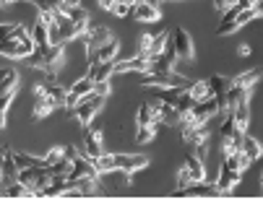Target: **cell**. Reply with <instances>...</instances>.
<instances>
[{
  "mask_svg": "<svg viewBox=\"0 0 263 200\" xmlns=\"http://www.w3.org/2000/svg\"><path fill=\"white\" fill-rule=\"evenodd\" d=\"M36 50V42L31 31H26L21 24H8L3 29V45H0V52L11 60H26L31 57Z\"/></svg>",
  "mask_w": 263,
  "mask_h": 200,
  "instance_id": "cell-1",
  "label": "cell"
},
{
  "mask_svg": "<svg viewBox=\"0 0 263 200\" xmlns=\"http://www.w3.org/2000/svg\"><path fill=\"white\" fill-rule=\"evenodd\" d=\"M180 135L187 146H193L198 153L209 146V138H211V130H209V123H193V119H182L180 123Z\"/></svg>",
  "mask_w": 263,
  "mask_h": 200,
  "instance_id": "cell-2",
  "label": "cell"
},
{
  "mask_svg": "<svg viewBox=\"0 0 263 200\" xmlns=\"http://www.w3.org/2000/svg\"><path fill=\"white\" fill-rule=\"evenodd\" d=\"M191 84L177 73H141V89H182Z\"/></svg>",
  "mask_w": 263,
  "mask_h": 200,
  "instance_id": "cell-3",
  "label": "cell"
},
{
  "mask_svg": "<svg viewBox=\"0 0 263 200\" xmlns=\"http://www.w3.org/2000/svg\"><path fill=\"white\" fill-rule=\"evenodd\" d=\"M63 45H65V42H55V45L47 50V55H45V60H42V65H40V70H42V75H45L47 84H55V81H58L60 65H63V60H65V47H63Z\"/></svg>",
  "mask_w": 263,
  "mask_h": 200,
  "instance_id": "cell-4",
  "label": "cell"
},
{
  "mask_svg": "<svg viewBox=\"0 0 263 200\" xmlns=\"http://www.w3.org/2000/svg\"><path fill=\"white\" fill-rule=\"evenodd\" d=\"M104 99L107 96H99V94H89L81 99V104L73 109V114H76V119L81 123V128H89L91 125V119L97 117V112L104 107Z\"/></svg>",
  "mask_w": 263,
  "mask_h": 200,
  "instance_id": "cell-5",
  "label": "cell"
},
{
  "mask_svg": "<svg viewBox=\"0 0 263 200\" xmlns=\"http://www.w3.org/2000/svg\"><path fill=\"white\" fill-rule=\"evenodd\" d=\"M112 31L107 29V26H94V29H89L86 34H84V55H86V60L89 57H94V52L99 50V47H104L107 42H112Z\"/></svg>",
  "mask_w": 263,
  "mask_h": 200,
  "instance_id": "cell-6",
  "label": "cell"
},
{
  "mask_svg": "<svg viewBox=\"0 0 263 200\" xmlns=\"http://www.w3.org/2000/svg\"><path fill=\"white\" fill-rule=\"evenodd\" d=\"M242 179V172H237V169H232L227 162H221V167H219V177H216V190H219V195H230L235 187H237V182Z\"/></svg>",
  "mask_w": 263,
  "mask_h": 200,
  "instance_id": "cell-7",
  "label": "cell"
},
{
  "mask_svg": "<svg viewBox=\"0 0 263 200\" xmlns=\"http://www.w3.org/2000/svg\"><path fill=\"white\" fill-rule=\"evenodd\" d=\"M172 47H175V52H177L180 60H193V57H196L193 39H191V34H187L182 26H177V29L172 31Z\"/></svg>",
  "mask_w": 263,
  "mask_h": 200,
  "instance_id": "cell-8",
  "label": "cell"
},
{
  "mask_svg": "<svg viewBox=\"0 0 263 200\" xmlns=\"http://www.w3.org/2000/svg\"><path fill=\"white\" fill-rule=\"evenodd\" d=\"M143 167H148V158L141 153H115V172L130 174V172H138Z\"/></svg>",
  "mask_w": 263,
  "mask_h": 200,
  "instance_id": "cell-9",
  "label": "cell"
},
{
  "mask_svg": "<svg viewBox=\"0 0 263 200\" xmlns=\"http://www.w3.org/2000/svg\"><path fill=\"white\" fill-rule=\"evenodd\" d=\"M102 172L97 169V164H94V158L91 156H76L73 158V167H70V179H81V177H99Z\"/></svg>",
  "mask_w": 263,
  "mask_h": 200,
  "instance_id": "cell-10",
  "label": "cell"
},
{
  "mask_svg": "<svg viewBox=\"0 0 263 200\" xmlns=\"http://www.w3.org/2000/svg\"><path fill=\"white\" fill-rule=\"evenodd\" d=\"M84 151L91 158H99L104 153V135H102V130H97L91 125L84 128Z\"/></svg>",
  "mask_w": 263,
  "mask_h": 200,
  "instance_id": "cell-11",
  "label": "cell"
},
{
  "mask_svg": "<svg viewBox=\"0 0 263 200\" xmlns=\"http://www.w3.org/2000/svg\"><path fill=\"white\" fill-rule=\"evenodd\" d=\"M219 99L216 96H209L203 102H196L193 107V123H209L211 117H219Z\"/></svg>",
  "mask_w": 263,
  "mask_h": 200,
  "instance_id": "cell-12",
  "label": "cell"
},
{
  "mask_svg": "<svg viewBox=\"0 0 263 200\" xmlns=\"http://www.w3.org/2000/svg\"><path fill=\"white\" fill-rule=\"evenodd\" d=\"M148 73L152 70V60L143 57V55H136V57H128V60H118L115 63V73Z\"/></svg>",
  "mask_w": 263,
  "mask_h": 200,
  "instance_id": "cell-13",
  "label": "cell"
},
{
  "mask_svg": "<svg viewBox=\"0 0 263 200\" xmlns=\"http://www.w3.org/2000/svg\"><path fill=\"white\" fill-rule=\"evenodd\" d=\"M133 16H136V21H141V24H154V21L162 18V11H159V6H152V3H146V0H136Z\"/></svg>",
  "mask_w": 263,
  "mask_h": 200,
  "instance_id": "cell-14",
  "label": "cell"
},
{
  "mask_svg": "<svg viewBox=\"0 0 263 200\" xmlns=\"http://www.w3.org/2000/svg\"><path fill=\"white\" fill-rule=\"evenodd\" d=\"M18 174H21V167L16 164V158H13V151L11 148H6L3 151V187L6 185H11V182H16L18 179Z\"/></svg>",
  "mask_w": 263,
  "mask_h": 200,
  "instance_id": "cell-15",
  "label": "cell"
},
{
  "mask_svg": "<svg viewBox=\"0 0 263 200\" xmlns=\"http://www.w3.org/2000/svg\"><path fill=\"white\" fill-rule=\"evenodd\" d=\"M162 123V117L157 112V107L152 102H143L136 112V125H159Z\"/></svg>",
  "mask_w": 263,
  "mask_h": 200,
  "instance_id": "cell-16",
  "label": "cell"
},
{
  "mask_svg": "<svg viewBox=\"0 0 263 200\" xmlns=\"http://www.w3.org/2000/svg\"><path fill=\"white\" fill-rule=\"evenodd\" d=\"M232 114H235V123H237V130H248V125H250V94H245L240 102H237V107L232 109Z\"/></svg>",
  "mask_w": 263,
  "mask_h": 200,
  "instance_id": "cell-17",
  "label": "cell"
},
{
  "mask_svg": "<svg viewBox=\"0 0 263 200\" xmlns=\"http://www.w3.org/2000/svg\"><path fill=\"white\" fill-rule=\"evenodd\" d=\"M185 167L191 169L193 182H206V167H203V158H201L198 151H193V153L185 156Z\"/></svg>",
  "mask_w": 263,
  "mask_h": 200,
  "instance_id": "cell-18",
  "label": "cell"
},
{
  "mask_svg": "<svg viewBox=\"0 0 263 200\" xmlns=\"http://www.w3.org/2000/svg\"><path fill=\"white\" fill-rule=\"evenodd\" d=\"M118 52H120V42H118V39H112V42H107L104 47H99V50L94 52V57L102 60V63H118ZM89 60H91V57H89Z\"/></svg>",
  "mask_w": 263,
  "mask_h": 200,
  "instance_id": "cell-19",
  "label": "cell"
},
{
  "mask_svg": "<svg viewBox=\"0 0 263 200\" xmlns=\"http://www.w3.org/2000/svg\"><path fill=\"white\" fill-rule=\"evenodd\" d=\"M170 39H172V34H170V31H162V34H157V36H154V42H152V47H148V52H146L143 57L154 60V57L164 55V50H167V45H170Z\"/></svg>",
  "mask_w": 263,
  "mask_h": 200,
  "instance_id": "cell-20",
  "label": "cell"
},
{
  "mask_svg": "<svg viewBox=\"0 0 263 200\" xmlns=\"http://www.w3.org/2000/svg\"><path fill=\"white\" fill-rule=\"evenodd\" d=\"M3 197H36V192L31 187H26L21 179H16V182L3 187Z\"/></svg>",
  "mask_w": 263,
  "mask_h": 200,
  "instance_id": "cell-21",
  "label": "cell"
},
{
  "mask_svg": "<svg viewBox=\"0 0 263 200\" xmlns=\"http://www.w3.org/2000/svg\"><path fill=\"white\" fill-rule=\"evenodd\" d=\"M224 162H227L232 169H237V172H245L253 162H250V156L240 148V151H235V153H230V156H224Z\"/></svg>",
  "mask_w": 263,
  "mask_h": 200,
  "instance_id": "cell-22",
  "label": "cell"
},
{
  "mask_svg": "<svg viewBox=\"0 0 263 200\" xmlns=\"http://www.w3.org/2000/svg\"><path fill=\"white\" fill-rule=\"evenodd\" d=\"M260 75H263V68H253V70H245V73L235 75V84L237 86H245V89H253L260 81Z\"/></svg>",
  "mask_w": 263,
  "mask_h": 200,
  "instance_id": "cell-23",
  "label": "cell"
},
{
  "mask_svg": "<svg viewBox=\"0 0 263 200\" xmlns=\"http://www.w3.org/2000/svg\"><path fill=\"white\" fill-rule=\"evenodd\" d=\"M94 86H97V81H94V78H91V75L86 73L84 78H79V81H76V84L70 86V91L76 94V96H81V99H84V96L94 94Z\"/></svg>",
  "mask_w": 263,
  "mask_h": 200,
  "instance_id": "cell-24",
  "label": "cell"
},
{
  "mask_svg": "<svg viewBox=\"0 0 263 200\" xmlns=\"http://www.w3.org/2000/svg\"><path fill=\"white\" fill-rule=\"evenodd\" d=\"M52 109H55V102L50 99V91H47V96H36V104H34L31 117H34V119H42V117H47Z\"/></svg>",
  "mask_w": 263,
  "mask_h": 200,
  "instance_id": "cell-25",
  "label": "cell"
},
{
  "mask_svg": "<svg viewBox=\"0 0 263 200\" xmlns=\"http://www.w3.org/2000/svg\"><path fill=\"white\" fill-rule=\"evenodd\" d=\"M187 91H191V96H193L196 102H203V99L214 96V89H211L209 81H193L191 86H187Z\"/></svg>",
  "mask_w": 263,
  "mask_h": 200,
  "instance_id": "cell-26",
  "label": "cell"
},
{
  "mask_svg": "<svg viewBox=\"0 0 263 200\" xmlns=\"http://www.w3.org/2000/svg\"><path fill=\"white\" fill-rule=\"evenodd\" d=\"M242 151L250 156V162H255V158L263 156V143H260L258 138H253V135L245 133V138H242Z\"/></svg>",
  "mask_w": 263,
  "mask_h": 200,
  "instance_id": "cell-27",
  "label": "cell"
},
{
  "mask_svg": "<svg viewBox=\"0 0 263 200\" xmlns=\"http://www.w3.org/2000/svg\"><path fill=\"white\" fill-rule=\"evenodd\" d=\"M13 158L21 169H31V167H47L42 156H31V153H16L13 151Z\"/></svg>",
  "mask_w": 263,
  "mask_h": 200,
  "instance_id": "cell-28",
  "label": "cell"
},
{
  "mask_svg": "<svg viewBox=\"0 0 263 200\" xmlns=\"http://www.w3.org/2000/svg\"><path fill=\"white\" fill-rule=\"evenodd\" d=\"M18 81H21V78H18V70L16 68H6L3 70V81H0V91H13L16 86H18Z\"/></svg>",
  "mask_w": 263,
  "mask_h": 200,
  "instance_id": "cell-29",
  "label": "cell"
},
{
  "mask_svg": "<svg viewBox=\"0 0 263 200\" xmlns=\"http://www.w3.org/2000/svg\"><path fill=\"white\" fill-rule=\"evenodd\" d=\"M94 164H97V169L102 172V174H109V172H115V153H102L99 158H94Z\"/></svg>",
  "mask_w": 263,
  "mask_h": 200,
  "instance_id": "cell-30",
  "label": "cell"
},
{
  "mask_svg": "<svg viewBox=\"0 0 263 200\" xmlns=\"http://www.w3.org/2000/svg\"><path fill=\"white\" fill-rule=\"evenodd\" d=\"M157 135V125H138V133H136V143L143 146V143H152Z\"/></svg>",
  "mask_w": 263,
  "mask_h": 200,
  "instance_id": "cell-31",
  "label": "cell"
},
{
  "mask_svg": "<svg viewBox=\"0 0 263 200\" xmlns=\"http://www.w3.org/2000/svg\"><path fill=\"white\" fill-rule=\"evenodd\" d=\"M148 73H175V63L167 60L164 55H159V57L152 60V70H148Z\"/></svg>",
  "mask_w": 263,
  "mask_h": 200,
  "instance_id": "cell-32",
  "label": "cell"
},
{
  "mask_svg": "<svg viewBox=\"0 0 263 200\" xmlns=\"http://www.w3.org/2000/svg\"><path fill=\"white\" fill-rule=\"evenodd\" d=\"M13 96H16V89H13V91H6L3 99H0V125H3V128H6V123H8V109H11Z\"/></svg>",
  "mask_w": 263,
  "mask_h": 200,
  "instance_id": "cell-33",
  "label": "cell"
},
{
  "mask_svg": "<svg viewBox=\"0 0 263 200\" xmlns=\"http://www.w3.org/2000/svg\"><path fill=\"white\" fill-rule=\"evenodd\" d=\"M65 96H68V89H65V86L50 84V99L55 102V107H63V104H65Z\"/></svg>",
  "mask_w": 263,
  "mask_h": 200,
  "instance_id": "cell-34",
  "label": "cell"
},
{
  "mask_svg": "<svg viewBox=\"0 0 263 200\" xmlns=\"http://www.w3.org/2000/svg\"><path fill=\"white\" fill-rule=\"evenodd\" d=\"M42 158H45V164H47V167H52V164H58V162H63V158H65V148L55 146V148H50Z\"/></svg>",
  "mask_w": 263,
  "mask_h": 200,
  "instance_id": "cell-35",
  "label": "cell"
},
{
  "mask_svg": "<svg viewBox=\"0 0 263 200\" xmlns=\"http://www.w3.org/2000/svg\"><path fill=\"white\" fill-rule=\"evenodd\" d=\"M191 185H193V174H191V169H187V167H182V169L177 172V185H175V190L180 192V190L191 187Z\"/></svg>",
  "mask_w": 263,
  "mask_h": 200,
  "instance_id": "cell-36",
  "label": "cell"
},
{
  "mask_svg": "<svg viewBox=\"0 0 263 200\" xmlns=\"http://www.w3.org/2000/svg\"><path fill=\"white\" fill-rule=\"evenodd\" d=\"M133 8H136L133 0H120V3L115 6V11H112V13H115L118 18H125V16H130V13H133Z\"/></svg>",
  "mask_w": 263,
  "mask_h": 200,
  "instance_id": "cell-37",
  "label": "cell"
},
{
  "mask_svg": "<svg viewBox=\"0 0 263 200\" xmlns=\"http://www.w3.org/2000/svg\"><path fill=\"white\" fill-rule=\"evenodd\" d=\"M73 21H79V24H89V11L84 8V6H76V8H70V13H68Z\"/></svg>",
  "mask_w": 263,
  "mask_h": 200,
  "instance_id": "cell-38",
  "label": "cell"
},
{
  "mask_svg": "<svg viewBox=\"0 0 263 200\" xmlns=\"http://www.w3.org/2000/svg\"><path fill=\"white\" fill-rule=\"evenodd\" d=\"M152 42H154L152 34H141V36H138V55H146L148 47H152Z\"/></svg>",
  "mask_w": 263,
  "mask_h": 200,
  "instance_id": "cell-39",
  "label": "cell"
},
{
  "mask_svg": "<svg viewBox=\"0 0 263 200\" xmlns=\"http://www.w3.org/2000/svg\"><path fill=\"white\" fill-rule=\"evenodd\" d=\"M79 104H81V96H76V94H73V91L68 89V96H65V104H63V107H65L68 112H73Z\"/></svg>",
  "mask_w": 263,
  "mask_h": 200,
  "instance_id": "cell-40",
  "label": "cell"
},
{
  "mask_svg": "<svg viewBox=\"0 0 263 200\" xmlns=\"http://www.w3.org/2000/svg\"><path fill=\"white\" fill-rule=\"evenodd\" d=\"M109 91H112L109 81H97V86H94V94H99V96H109Z\"/></svg>",
  "mask_w": 263,
  "mask_h": 200,
  "instance_id": "cell-41",
  "label": "cell"
},
{
  "mask_svg": "<svg viewBox=\"0 0 263 200\" xmlns=\"http://www.w3.org/2000/svg\"><path fill=\"white\" fill-rule=\"evenodd\" d=\"M232 6H237V0H214V8H216L219 13H224V11L232 8Z\"/></svg>",
  "mask_w": 263,
  "mask_h": 200,
  "instance_id": "cell-42",
  "label": "cell"
},
{
  "mask_svg": "<svg viewBox=\"0 0 263 200\" xmlns=\"http://www.w3.org/2000/svg\"><path fill=\"white\" fill-rule=\"evenodd\" d=\"M97 3H99V8H102V11H109V13H112V11H115V6L120 3V0H97Z\"/></svg>",
  "mask_w": 263,
  "mask_h": 200,
  "instance_id": "cell-43",
  "label": "cell"
},
{
  "mask_svg": "<svg viewBox=\"0 0 263 200\" xmlns=\"http://www.w3.org/2000/svg\"><path fill=\"white\" fill-rule=\"evenodd\" d=\"M76 6H81V0H63V13H70V8H76Z\"/></svg>",
  "mask_w": 263,
  "mask_h": 200,
  "instance_id": "cell-44",
  "label": "cell"
},
{
  "mask_svg": "<svg viewBox=\"0 0 263 200\" xmlns=\"http://www.w3.org/2000/svg\"><path fill=\"white\" fill-rule=\"evenodd\" d=\"M76 156H79V151H76V148H73V146H65V158H70V162H73Z\"/></svg>",
  "mask_w": 263,
  "mask_h": 200,
  "instance_id": "cell-45",
  "label": "cell"
},
{
  "mask_svg": "<svg viewBox=\"0 0 263 200\" xmlns=\"http://www.w3.org/2000/svg\"><path fill=\"white\" fill-rule=\"evenodd\" d=\"M250 52H253V47H250V45H240V47H237V55H242V57H248Z\"/></svg>",
  "mask_w": 263,
  "mask_h": 200,
  "instance_id": "cell-46",
  "label": "cell"
},
{
  "mask_svg": "<svg viewBox=\"0 0 263 200\" xmlns=\"http://www.w3.org/2000/svg\"><path fill=\"white\" fill-rule=\"evenodd\" d=\"M255 3H258V0H237L240 8H250V6H255Z\"/></svg>",
  "mask_w": 263,
  "mask_h": 200,
  "instance_id": "cell-47",
  "label": "cell"
},
{
  "mask_svg": "<svg viewBox=\"0 0 263 200\" xmlns=\"http://www.w3.org/2000/svg\"><path fill=\"white\" fill-rule=\"evenodd\" d=\"M255 8H258V13L263 16V0H258V3H255Z\"/></svg>",
  "mask_w": 263,
  "mask_h": 200,
  "instance_id": "cell-48",
  "label": "cell"
},
{
  "mask_svg": "<svg viewBox=\"0 0 263 200\" xmlns=\"http://www.w3.org/2000/svg\"><path fill=\"white\" fill-rule=\"evenodd\" d=\"M3 3H6V6H11V3H16V0H3Z\"/></svg>",
  "mask_w": 263,
  "mask_h": 200,
  "instance_id": "cell-49",
  "label": "cell"
},
{
  "mask_svg": "<svg viewBox=\"0 0 263 200\" xmlns=\"http://www.w3.org/2000/svg\"><path fill=\"white\" fill-rule=\"evenodd\" d=\"M260 187H263V179H260Z\"/></svg>",
  "mask_w": 263,
  "mask_h": 200,
  "instance_id": "cell-50",
  "label": "cell"
},
{
  "mask_svg": "<svg viewBox=\"0 0 263 200\" xmlns=\"http://www.w3.org/2000/svg\"><path fill=\"white\" fill-rule=\"evenodd\" d=\"M172 3H177V0H172Z\"/></svg>",
  "mask_w": 263,
  "mask_h": 200,
  "instance_id": "cell-51",
  "label": "cell"
}]
</instances>
